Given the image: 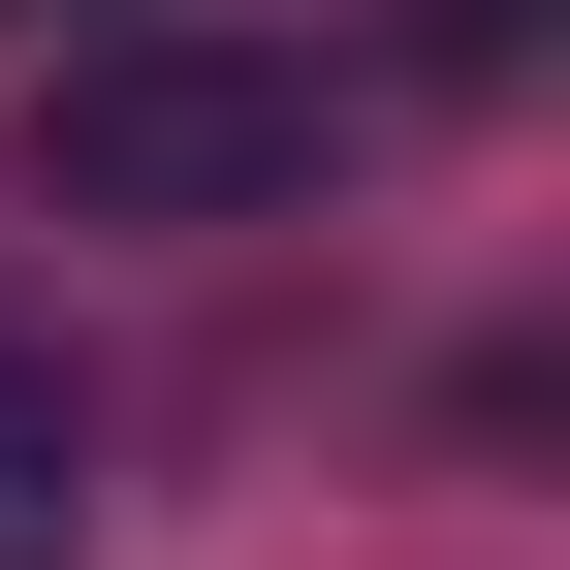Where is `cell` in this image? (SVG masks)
Wrapping results in <instances>:
<instances>
[{
	"mask_svg": "<svg viewBox=\"0 0 570 570\" xmlns=\"http://www.w3.org/2000/svg\"><path fill=\"white\" fill-rule=\"evenodd\" d=\"M317 159H348V63H285V32H63V96H32L63 223H317Z\"/></svg>",
	"mask_w": 570,
	"mask_h": 570,
	"instance_id": "cell-1",
	"label": "cell"
},
{
	"mask_svg": "<svg viewBox=\"0 0 570 570\" xmlns=\"http://www.w3.org/2000/svg\"><path fill=\"white\" fill-rule=\"evenodd\" d=\"M63 539H96V381L0 348V570H63Z\"/></svg>",
	"mask_w": 570,
	"mask_h": 570,
	"instance_id": "cell-2",
	"label": "cell"
},
{
	"mask_svg": "<svg viewBox=\"0 0 570 570\" xmlns=\"http://www.w3.org/2000/svg\"><path fill=\"white\" fill-rule=\"evenodd\" d=\"M412 63H539V0H412Z\"/></svg>",
	"mask_w": 570,
	"mask_h": 570,
	"instance_id": "cell-3",
	"label": "cell"
},
{
	"mask_svg": "<svg viewBox=\"0 0 570 570\" xmlns=\"http://www.w3.org/2000/svg\"><path fill=\"white\" fill-rule=\"evenodd\" d=\"M0 32H96V0H0Z\"/></svg>",
	"mask_w": 570,
	"mask_h": 570,
	"instance_id": "cell-4",
	"label": "cell"
}]
</instances>
